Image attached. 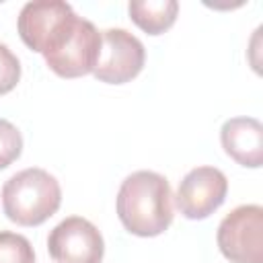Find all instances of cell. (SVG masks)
<instances>
[{"label":"cell","mask_w":263,"mask_h":263,"mask_svg":"<svg viewBox=\"0 0 263 263\" xmlns=\"http://www.w3.org/2000/svg\"><path fill=\"white\" fill-rule=\"evenodd\" d=\"M228 179L216 166H195L179 183L175 203L187 220L212 216L226 199Z\"/></svg>","instance_id":"cell-7"},{"label":"cell","mask_w":263,"mask_h":263,"mask_svg":"<svg viewBox=\"0 0 263 263\" xmlns=\"http://www.w3.org/2000/svg\"><path fill=\"white\" fill-rule=\"evenodd\" d=\"M74 8L64 2V0H33L27 2L21 12H18V21H16V29L18 35L23 39V43L41 53L47 37L51 35V31L72 12Z\"/></svg>","instance_id":"cell-8"},{"label":"cell","mask_w":263,"mask_h":263,"mask_svg":"<svg viewBox=\"0 0 263 263\" xmlns=\"http://www.w3.org/2000/svg\"><path fill=\"white\" fill-rule=\"evenodd\" d=\"M117 218L136 236H158L173 222V191L166 177L154 171L127 175L117 191Z\"/></svg>","instance_id":"cell-1"},{"label":"cell","mask_w":263,"mask_h":263,"mask_svg":"<svg viewBox=\"0 0 263 263\" xmlns=\"http://www.w3.org/2000/svg\"><path fill=\"white\" fill-rule=\"evenodd\" d=\"M21 80V62L18 58L0 43V95L10 92Z\"/></svg>","instance_id":"cell-13"},{"label":"cell","mask_w":263,"mask_h":263,"mask_svg":"<svg viewBox=\"0 0 263 263\" xmlns=\"http://www.w3.org/2000/svg\"><path fill=\"white\" fill-rule=\"evenodd\" d=\"M101 53V31L74 10L51 31L41 55L62 78H78L95 70Z\"/></svg>","instance_id":"cell-2"},{"label":"cell","mask_w":263,"mask_h":263,"mask_svg":"<svg viewBox=\"0 0 263 263\" xmlns=\"http://www.w3.org/2000/svg\"><path fill=\"white\" fill-rule=\"evenodd\" d=\"M129 18L148 35H160L171 29L179 14L177 0H134L127 4Z\"/></svg>","instance_id":"cell-10"},{"label":"cell","mask_w":263,"mask_h":263,"mask_svg":"<svg viewBox=\"0 0 263 263\" xmlns=\"http://www.w3.org/2000/svg\"><path fill=\"white\" fill-rule=\"evenodd\" d=\"M62 203V187L53 175L31 166L14 173L2 187V208L18 226H39Z\"/></svg>","instance_id":"cell-3"},{"label":"cell","mask_w":263,"mask_h":263,"mask_svg":"<svg viewBox=\"0 0 263 263\" xmlns=\"http://www.w3.org/2000/svg\"><path fill=\"white\" fill-rule=\"evenodd\" d=\"M216 240L230 263H263V208L257 203L234 208L222 218Z\"/></svg>","instance_id":"cell-4"},{"label":"cell","mask_w":263,"mask_h":263,"mask_svg":"<svg viewBox=\"0 0 263 263\" xmlns=\"http://www.w3.org/2000/svg\"><path fill=\"white\" fill-rule=\"evenodd\" d=\"M146 62L144 43L125 29L101 31V53L92 70L95 78L107 84H125L136 78Z\"/></svg>","instance_id":"cell-5"},{"label":"cell","mask_w":263,"mask_h":263,"mask_svg":"<svg viewBox=\"0 0 263 263\" xmlns=\"http://www.w3.org/2000/svg\"><path fill=\"white\" fill-rule=\"evenodd\" d=\"M224 152L240 166L259 168L263 162V125L255 117L226 119L220 129Z\"/></svg>","instance_id":"cell-9"},{"label":"cell","mask_w":263,"mask_h":263,"mask_svg":"<svg viewBox=\"0 0 263 263\" xmlns=\"http://www.w3.org/2000/svg\"><path fill=\"white\" fill-rule=\"evenodd\" d=\"M0 263H35V251L23 234L0 232Z\"/></svg>","instance_id":"cell-11"},{"label":"cell","mask_w":263,"mask_h":263,"mask_svg":"<svg viewBox=\"0 0 263 263\" xmlns=\"http://www.w3.org/2000/svg\"><path fill=\"white\" fill-rule=\"evenodd\" d=\"M23 152V136L8 119L0 117V171L10 166Z\"/></svg>","instance_id":"cell-12"},{"label":"cell","mask_w":263,"mask_h":263,"mask_svg":"<svg viewBox=\"0 0 263 263\" xmlns=\"http://www.w3.org/2000/svg\"><path fill=\"white\" fill-rule=\"evenodd\" d=\"M47 251L55 263H101L105 242L92 222L82 216H70L49 232Z\"/></svg>","instance_id":"cell-6"}]
</instances>
